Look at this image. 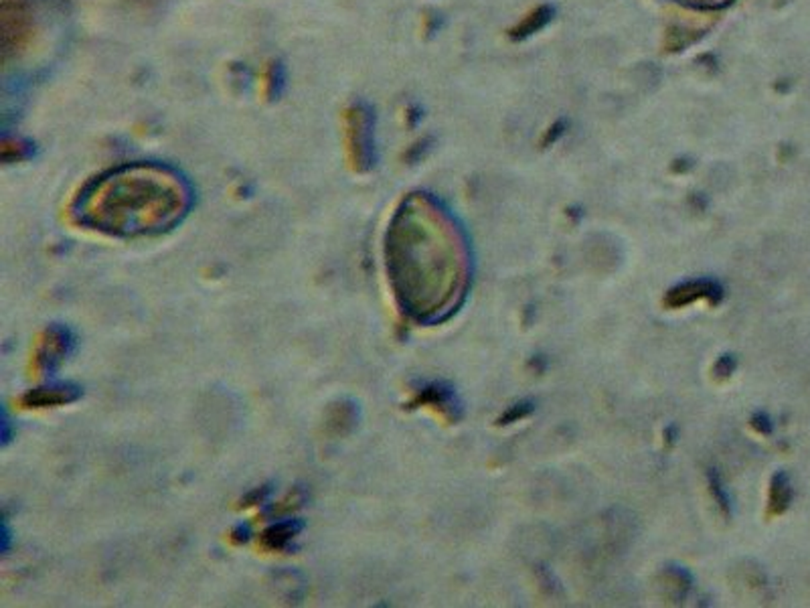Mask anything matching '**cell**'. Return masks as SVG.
Segmentation results:
<instances>
[{
    "label": "cell",
    "mask_w": 810,
    "mask_h": 608,
    "mask_svg": "<svg viewBox=\"0 0 810 608\" xmlns=\"http://www.w3.org/2000/svg\"><path fill=\"white\" fill-rule=\"evenodd\" d=\"M533 410H535V404L533 402H529V400L519 402V404L511 405V408L503 414V418L498 422H501V424H513V422H517L521 418H527L529 414H533Z\"/></svg>",
    "instance_id": "ba28073f"
},
{
    "label": "cell",
    "mask_w": 810,
    "mask_h": 608,
    "mask_svg": "<svg viewBox=\"0 0 810 608\" xmlns=\"http://www.w3.org/2000/svg\"><path fill=\"white\" fill-rule=\"evenodd\" d=\"M724 298V288L719 282L703 278V280H689L685 284L675 286L669 294H666V304L673 308H681L693 304L697 301H709L711 304H717Z\"/></svg>",
    "instance_id": "3957f363"
},
{
    "label": "cell",
    "mask_w": 810,
    "mask_h": 608,
    "mask_svg": "<svg viewBox=\"0 0 810 608\" xmlns=\"http://www.w3.org/2000/svg\"><path fill=\"white\" fill-rule=\"evenodd\" d=\"M695 3H719V0H695Z\"/></svg>",
    "instance_id": "8fae6325"
},
{
    "label": "cell",
    "mask_w": 810,
    "mask_h": 608,
    "mask_svg": "<svg viewBox=\"0 0 810 608\" xmlns=\"http://www.w3.org/2000/svg\"><path fill=\"white\" fill-rule=\"evenodd\" d=\"M734 369H735V359H734L732 355H724V357H719V359H717L715 372H719L721 375L734 374Z\"/></svg>",
    "instance_id": "9c48e42d"
},
{
    "label": "cell",
    "mask_w": 810,
    "mask_h": 608,
    "mask_svg": "<svg viewBox=\"0 0 810 608\" xmlns=\"http://www.w3.org/2000/svg\"><path fill=\"white\" fill-rule=\"evenodd\" d=\"M75 387L69 385H59V387H49V395L37 390L35 394L29 395V404L31 405H51V404H64V402H71L77 398V392H74Z\"/></svg>",
    "instance_id": "8992f818"
},
{
    "label": "cell",
    "mask_w": 810,
    "mask_h": 608,
    "mask_svg": "<svg viewBox=\"0 0 810 608\" xmlns=\"http://www.w3.org/2000/svg\"><path fill=\"white\" fill-rule=\"evenodd\" d=\"M792 501V487L785 473H778L770 484V513L780 515L785 513Z\"/></svg>",
    "instance_id": "5b68a950"
},
{
    "label": "cell",
    "mask_w": 810,
    "mask_h": 608,
    "mask_svg": "<svg viewBox=\"0 0 810 608\" xmlns=\"http://www.w3.org/2000/svg\"><path fill=\"white\" fill-rule=\"evenodd\" d=\"M385 266L399 308L422 324L444 323L458 311L473 272L465 232L428 195L407 197L391 217Z\"/></svg>",
    "instance_id": "6da1fadb"
},
{
    "label": "cell",
    "mask_w": 810,
    "mask_h": 608,
    "mask_svg": "<svg viewBox=\"0 0 810 608\" xmlns=\"http://www.w3.org/2000/svg\"><path fill=\"white\" fill-rule=\"evenodd\" d=\"M752 426L754 428H758L762 434H765V432H770L772 430V426H770V418L765 416V414H755L754 416V420H752Z\"/></svg>",
    "instance_id": "30bf717a"
},
{
    "label": "cell",
    "mask_w": 810,
    "mask_h": 608,
    "mask_svg": "<svg viewBox=\"0 0 810 608\" xmlns=\"http://www.w3.org/2000/svg\"><path fill=\"white\" fill-rule=\"evenodd\" d=\"M71 345H74V337H71V333L67 329L64 327L49 329L45 333V339L41 341V345L37 349L39 365L49 369V372L51 369H55L71 351Z\"/></svg>",
    "instance_id": "277c9868"
},
{
    "label": "cell",
    "mask_w": 810,
    "mask_h": 608,
    "mask_svg": "<svg viewBox=\"0 0 810 608\" xmlns=\"http://www.w3.org/2000/svg\"><path fill=\"white\" fill-rule=\"evenodd\" d=\"M193 207V187L160 163H126L102 173L79 191L75 224L112 237H150L179 227Z\"/></svg>",
    "instance_id": "7a4b0ae2"
},
{
    "label": "cell",
    "mask_w": 810,
    "mask_h": 608,
    "mask_svg": "<svg viewBox=\"0 0 810 608\" xmlns=\"http://www.w3.org/2000/svg\"><path fill=\"white\" fill-rule=\"evenodd\" d=\"M709 484H711V491H714V497H715V501L719 503V507L724 509V513L729 515V511H732V501H729L727 491L724 489V484H721L719 474H717V471H714V469L709 471Z\"/></svg>",
    "instance_id": "52a82bcc"
}]
</instances>
